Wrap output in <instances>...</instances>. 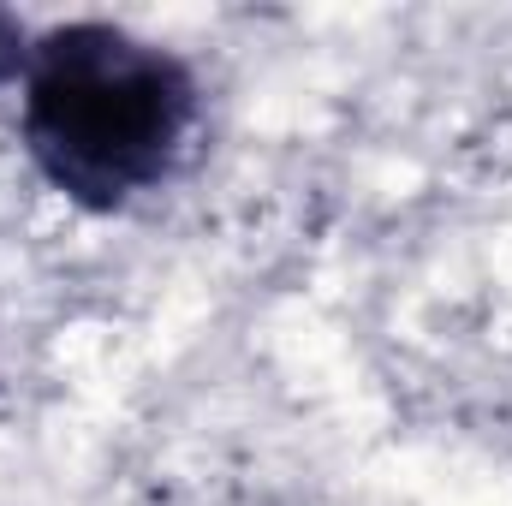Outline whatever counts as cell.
<instances>
[{
	"mask_svg": "<svg viewBox=\"0 0 512 506\" xmlns=\"http://www.w3.org/2000/svg\"><path fill=\"white\" fill-rule=\"evenodd\" d=\"M203 84L191 60L108 18L48 24L18 78V143L36 179L84 215H126L191 155Z\"/></svg>",
	"mask_w": 512,
	"mask_h": 506,
	"instance_id": "6da1fadb",
	"label": "cell"
},
{
	"mask_svg": "<svg viewBox=\"0 0 512 506\" xmlns=\"http://www.w3.org/2000/svg\"><path fill=\"white\" fill-rule=\"evenodd\" d=\"M30 42H36V30H30L18 12H6V6H0V84H18V78H24Z\"/></svg>",
	"mask_w": 512,
	"mask_h": 506,
	"instance_id": "7a4b0ae2",
	"label": "cell"
}]
</instances>
